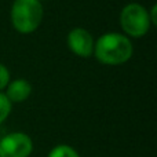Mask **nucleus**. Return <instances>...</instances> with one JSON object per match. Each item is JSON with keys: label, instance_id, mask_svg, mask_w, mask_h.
I'll list each match as a JSON object with an SVG mask.
<instances>
[{"label": "nucleus", "instance_id": "f257e3e1", "mask_svg": "<svg viewBox=\"0 0 157 157\" xmlns=\"http://www.w3.org/2000/svg\"><path fill=\"white\" fill-rule=\"evenodd\" d=\"M134 46L130 37L123 33L108 32L94 43V52L98 62L108 66H117L128 62L132 57Z\"/></svg>", "mask_w": 157, "mask_h": 157}, {"label": "nucleus", "instance_id": "f03ea898", "mask_svg": "<svg viewBox=\"0 0 157 157\" xmlns=\"http://www.w3.org/2000/svg\"><path fill=\"white\" fill-rule=\"evenodd\" d=\"M43 4L39 0H14L10 19L14 29L21 35L33 33L43 21Z\"/></svg>", "mask_w": 157, "mask_h": 157}, {"label": "nucleus", "instance_id": "7ed1b4c3", "mask_svg": "<svg viewBox=\"0 0 157 157\" xmlns=\"http://www.w3.org/2000/svg\"><path fill=\"white\" fill-rule=\"evenodd\" d=\"M119 22L121 30L127 37H144L149 32L150 26V18L147 10L139 3H130L124 6L120 13Z\"/></svg>", "mask_w": 157, "mask_h": 157}, {"label": "nucleus", "instance_id": "20e7f679", "mask_svg": "<svg viewBox=\"0 0 157 157\" xmlns=\"http://www.w3.org/2000/svg\"><path fill=\"white\" fill-rule=\"evenodd\" d=\"M33 142L25 132H11L0 139V157H29Z\"/></svg>", "mask_w": 157, "mask_h": 157}, {"label": "nucleus", "instance_id": "39448f33", "mask_svg": "<svg viewBox=\"0 0 157 157\" xmlns=\"http://www.w3.org/2000/svg\"><path fill=\"white\" fill-rule=\"evenodd\" d=\"M68 47L75 55L80 58H88L94 52V37L84 28H73L66 37Z\"/></svg>", "mask_w": 157, "mask_h": 157}, {"label": "nucleus", "instance_id": "423d86ee", "mask_svg": "<svg viewBox=\"0 0 157 157\" xmlns=\"http://www.w3.org/2000/svg\"><path fill=\"white\" fill-rule=\"evenodd\" d=\"M6 97L11 103H21L26 101L32 94V86L25 78H15L7 84L6 87Z\"/></svg>", "mask_w": 157, "mask_h": 157}, {"label": "nucleus", "instance_id": "0eeeda50", "mask_svg": "<svg viewBox=\"0 0 157 157\" xmlns=\"http://www.w3.org/2000/svg\"><path fill=\"white\" fill-rule=\"evenodd\" d=\"M47 157H80L78 153L69 145H57L50 150Z\"/></svg>", "mask_w": 157, "mask_h": 157}, {"label": "nucleus", "instance_id": "6e6552de", "mask_svg": "<svg viewBox=\"0 0 157 157\" xmlns=\"http://www.w3.org/2000/svg\"><path fill=\"white\" fill-rule=\"evenodd\" d=\"M11 108H13V103L8 101V98L6 97L4 92L0 91V124L4 123L6 119L10 116Z\"/></svg>", "mask_w": 157, "mask_h": 157}, {"label": "nucleus", "instance_id": "1a4fd4ad", "mask_svg": "<svg viewBox=\"0 0 157 157\" xmlns=\"http://www.w3.org/2000/svg\"><path fill=\"white\" fill-rule=\"evenodd\" d=\"M8 83H10V71L7 66L0 62V91H3Z\"/></svg>", "mask_w": 157, "mask_h": 157}, {"label": "nucleus", "instance_id": "9d476101", "mask_svg": "<svg viewBox=\"0 0 157 157\" xmlns=\"http://www.w3.org/2000/svg\"><path fill=\"white\" fill-rule=\"evenodd\" d=\"M147 13H149L150 24H152L153 26H156V25H157V4H153L152 8H150V10H147Z\"/></svg>", "mask_w": 157, "mask_h": 157}, {"label": "nucleus", "instance_id": "9b49d317", "mask_svg": "<svg viewBox=\"0 0 157 157\" xmlns=\"http://www.w3.org/2000/svg\"><path fill=\"white\" fill-rule=\"evenodd\" d=\"M39 2H43V0H39Z\"/></svg>", "mask_w": 157, "mask_h": 157}]
</instances>
